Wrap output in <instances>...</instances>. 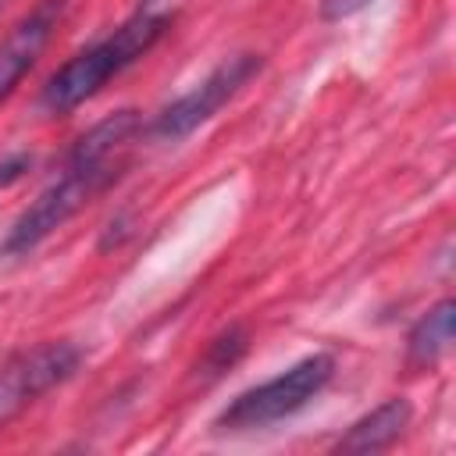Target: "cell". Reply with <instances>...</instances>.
<instances>
[{"mask_svg":"<svg viewBox=\"0 0 456 456\" xmlns=\"http://www.w3.org/2000/svg\"><path fill=\"white\" fill-rule=\"evenodd\" d=\"M68 0H39L4 39H0V107L7 96L18 89V82L32 71L46 43L53 39L61 18H64Z\"/></svg>","mask_w":456,"mask_h":456,"instance_id":"obj_6","label":"cell"},{"mask_svg":"<svg viewBox=\"0 0 456 456\" xmlns=\"http://www.w3.org/2000/svg\"><path fill=\"white\" fill-rule=\"evenodd\" d=\"M167 28H171V14L167 11L153 7V4H139L118 28H110L93 46L78 50L71 61H64L46 78V86L39 93V110H46V114L75 110L78 103L96 96L114 75H121L142 53H150Z\"/></svg>","mask_w":456,"mask_h":456,"instance_id":"obj_2","label":"cell"},{"mask_svg":"<svg viewBox=\"0 0 456 456\" xmlns=\"http://www.w3.org/2000/svg\"><path fill=\"white\" fill-rule=\"evenodd\" d=\"M249 349V335L242 324H232L224 328L210 346H207V356H203V374H224L228 367H235L242 360V353Z\"/></svg>","mask_w":456,"mask_h":456,"instance_id":"obj_9","label":"cell"},{"mask_svg":"<svg viewBox=\"0 0 456 456\" xmlns=\"http://www.w3.org/2000/svg\"><path fill=\"white\" fill-rule=\"evenodd\" d=\"M142 132V121L135 110H118L96 121L89 132H82L71 150L64 153V164L57 178L14 217L7 228L0 253L4 256H28L39 242H46L61 224H68L86 203H93L103 189L114 185V178L125 167V153Z\"/></svg>","mask_w":456,"mask_h":456,"instance_id":"obj_1","label":"cell"},{"mask_svg":"<svg viewBox=\"0 0 456 456\" xmlns=\"http://www.w3.org/2000/svg\"><path fill=\"white\" fill-rule=\"evenodd\" d=\"M82 363V349L75 342H43L0 367V431L28 410L43 392L68 381Z\"/></svg>","mask_w":456,"mask_h":456,"instance_id":"obj_5","label":"cell"},{"mask_svg":"<svg viewBox=\"0 0 456 456\" xmlns=\"http://www.w3.org/2000/svg\"><path fill=\"white\" fill-rule=\"evenodd\" d=\"M260 57L256 53H235L224 57L210 75H203L189 93H182L178 100H171L160 114H153L150 125H142V132L157 142H178L185 135H192L196 128H203L256 71H260Z\"/></svg>","mask_w":456,"mask_h":456,"instance_id":"obj_4","label":"cell"},{"mask_svg":"<svg viewBox=\"0 0 456 456\" xmlns=\"http://www.w3.org/2000/svg\"><path fill=\"white\" fill-rule=\"evenodd\" d=\"M28 167H32V157H28V153H14V157L0 160V189L11 185V182H18Z\"/></svg>","mask_w":456,"mask_h":456,"instance_id":"obj_11","label":"cell"},{"mask_svg":"<svg viewBox=\"0 0 456 456\" xmlns=\"http://www.w3.org/2000/svg\"><path fill=\"white\" fill-rule=\"evenodd\" d=\"M413 420V406L410 399L395 395V399H385L381 406H374L370 413H363L360 420H353L346 428V435L335 442V452H378V449H388Z\"/></svg>","mask_w":456,"mask_h":456,"instance_id":"obj_7","label":"cell"},{"mask_svg":"<svg viewBox=\"0 0 456 456\" xmlns=\"http://www.w3.org/2000/svg\"><path fill=\"white\" fill-rule=\"evenodd\" d=\"M335 374V356L328 353H310L285 367L281 374L239 392L214 420L217 431H256L267 424H278L292 413H299L310 399L324 392V385Z\"/></svg>","mask_w":456,"mask_h":456,"instance_id":"obj_3","label":"cell"},{"mask_svg":"<svg viewBox=\"0 0 456 456\" xmlns=\"http://www.w3.org/2000/svg\"><path fill=\"white\" fill-rule=\"evenodd\" d=\"M367 4H374V0H321V18L324 21H342L356 11H363Z\"/></svg>","mask_w":456,"mask_h":456,"instance_id":"obj_10","label":"cell"},{"mask_svg":"<svg viewBox=\"0 0 456 456\" xmlns=\"http://www.w3.org/2000/svg\"><path fill=\"white\" fill-rule=\"evenodd\" d=\"M452 317H456V303L452 299H438L406 335V360L410 367H435L449 346H452Z\"/></svg>","mask_w":456,"mask_h":456,"instance_id":"obj_8","label":"cell"}]
</instances>
